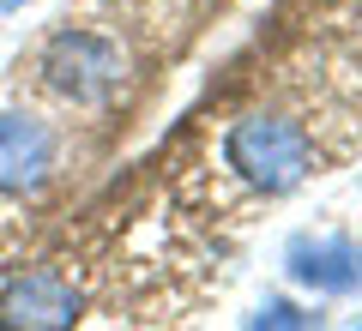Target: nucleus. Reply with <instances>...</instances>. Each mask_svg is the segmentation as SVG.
Here are the masks:
<instances>
[{
  "instance_id": "nucleus-1",
  "label": "nucleus",
  "mask_w": 362,
  "mask_h": 331,
  "mask_svg": "<svg viewBox=\"0 0 362 331\" xmlns=\"http://www.w3.org/2000/svg\"><path fill=\"white\" fill-rule=\"evenodd\" d=\"M223 157H230V169L247 181V187L259 193H290L308 181V133L296 127V121L284 115H247L230 127V145H223Z\"/></svg>"
},
{
  "instance_id": "nucleus-2",
  "label": "nucleus",
  "mask_w": 362,
  "mask_h": 331,
  "mask_svg": "<svg viewBox=\"0 0 362 331\" xmlns=\"http://www.w3.org/2000/svg\"><path fill=\"white\" fill-rule=\"evenodd\" d=\"M121 73H127L121 49L109 37H97V30H61V37L42 49V78H49V90H61V97H73V102L115 97Z\"/></svg>"
},
{
  "instance_id": "nucleus-3",
  "label": "nucleus",
  "mask_w": 362,
  "mask_h": 331,
  "mask_svg": "<svg viewBox=\"0 0 362 331\" xmlns=\"http://www.w3.org/2000/svg\"><path fill=\"white\" fill-rule=\"evenodd\" d=\"M0 325L6 331H73L78 325V289L66 277H54V271H30V277L6 283Z\"/></svg>"
},
{
  "instance_id": "nucleus-4",
  "label": "nucleus",
  "mask_w": 362,
  "mask_h": 331,
  "mask_svg": "<svg viewBox=\"0 0 362 331\" xmlns=\"http://www.w3.org/2000/svg\"><path fill=\"white\" fill-rule=\"evenodd\" d=\"M54 169V139L30 115H0V193H37Z\"/></svg>"
},
{
  "instance_id": "nucleus-5",
  "label": "nucleus",
  "mask_w": 362,
  "mask_h": 331,
  "mask_svg": "<svg viewBox=\"0 0 362 331\" xmlns=\"http://www.w3.org/2000/svg\"><path fill=\"white\" fill-rule=\"evenodd\" d=\"M290 271H296L302 283H314V289H350V283H356V247L350 241H338V235H326V241H308V235H302V241H290Z\"/></svg>"
},
{
  "instance_id": "nucleus-6",
  "label": "nucleus",
  "mask_w": 362,
  "mask_h": 331,
  "mask_svg": "<svg viewBox=\"0 0 362 331\" xmlns=\"http://www.w3.org/2000/svg\"><path fill=\"white\" fill-rule=\"evenodd\" d=\"M254 331H308V313L296 301H266L254 313Z\"/></svg>"
},
{
  "instance_id": "nucleus-7",
  "label": "nucleus",
  "mask_w": 362,
  "mask_h": 331,
  "mask_svg": "<svg viewBox=\"0 0 362 331\" xmlns=\"http://www.w3.org/2000/svg\"><path fill=\"white\" fill-rule=\"evenodd\" d=\"M18 6H25V0H0V13H18Z\"/></svg>"
},
{
  "instance_id": "nucleus-8",
  "label": "nucleus",
  "mask_w": 362,
  "mask_h": 331,
  "mask_svg": "<svg viewBox=\"0 0 362 331\" xmlns=\"http://www.w3.org/2000/svg\"><path fill=\"white\" fill-rule=\"evenodd\" d=\"M356 331H362V325H356Z\"/></svg>"
}]
</instances>
